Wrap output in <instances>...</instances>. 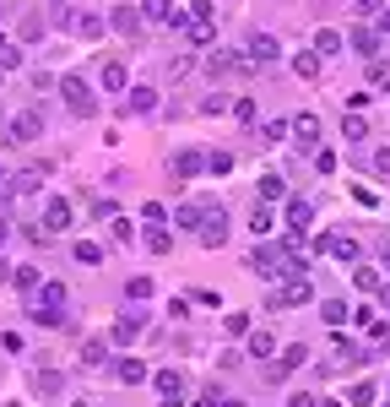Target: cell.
Returning a JSON list of instances; mask_svg holds the SVG:
<instances>
[{"mask_svg": "<svg viewBox=\"0 0 390 407\" xmlns=\"http://www.w3.org/2000/svg\"><path fill=\"white\" fill-rule=\"evenodd\" d=\"M195 228H201L206 250H223V244H228V212H223V206H201V223H195Z\"/></svg>", "mask_w": 390, "mask_h": 407, "instance_id": "cell-1", "label": "cell"}, {"mask_svg": "<svg viewBox=\"0 0 390 407\" xmlns=\"http://www.w3.org/2000/svg\"><path fill=\"white\" fill-rule=\"evenodd\" d=\"M60 98L71 103V114H76V120H87V114L98 109V103H92V87H87L82 76H60Z\"/></svg>", "mask_w": 390, "mask_h": 407, "instance_id": "cell-2", "label": "cell"}, {"mask_svg": "<svg viewBox=\"0 0 390 407\" xmlns=\"http://www.w3.org/2000/svg\"><path fill=\"white\" fill-rule=\"evenodd\" d=\"M277 60H282V44L271 39V33H255V39H249V60H244V65H255V71H271Z\"/></svg>", "mask_w": 390, "mask_h": 407, "instance_id": "cell-3", "label": "cell"}, {"mask_svg": "<svg viewBox=\"0 0 390 407\" xmlns=\"http://www.w3.org/2000/svg\"><path fill=\"white\" fill-rule=\"evenodd\" d=\"M201 71L211 81H223V76H233V71H244V55H233V49H211V55L201 60Z\"/></svg>", "mask_w": 390, "mask_h": 407, "instance_id": "cell-4", "label": "cell"}, {"mask_svg": "<svg viewBox=\"0 0 390 407\" xmlns=\"http://www.w3.org/2000/svg\"><path fill=\"white\" fill-rule=\"evenodd\" d=\"M65 299H71V288H65L60 277H43V283H39V305H33V309H55V315H60Z\"/></svg>", "mask_w": 390, "mask_h": 407, "instance_id": "cell-5", "label": "cell"}, {"mask_svg": "<svg viewBox=\"0 0 390 407\" xmlns=\"http://www.w3.org/2000/svg\"><path fill=\"white\" fill-rule=\"evenodd\" d=\"M39 136H43V114L39 109H22L11 120V142H39Z\"/></svg>", "mask_w": 390, "mask_h": 407, "instance_id": "cell-6", "label": "cell"}, {"mask_svg": "<svg viewBox=\"0 0 390 407\" xmlns=\"http://www.w3.org/2000/svg\"><path fill=\"white\" fill-rule=\"evenodd\" d=\"M309 299H314V288H309V277H293V283L288 288H277V293H271V305H277V309H282V305H309Z\"/></svg>", "mask_w": 390, "mask_h": 407, "instance_id": "cell-7", "label": "cell"}, {"mask_svg": "<svg viewBox=\"0 0 390 407\" xmlns=\"http://www.w3.org/2000/svg\"><path fill=\"white\" fill-rule=\"evenodd\" d=\"M65 228H71V201H65V196H55V201L43 206V234L55 239V234H65Z\"/></svg>", "mask_w": 390, "mask_h": 407, "instance_id": "cell-8", "label": "cell"}, {"mask_svg": "<svg viewBox=\"0 0 390 407\" xmlns=\"http://www.w3.org/2000/svg\"><path fill=\"white\" fill-rule=\"evenodd\" d=\"M314 250H320V255H336V261H358V239H352V234H326Z\"/></svg>", "mask_w": 390, "mask_h": 407, "instance_id": "cell-9", "label": "cell"}, {"mask_svg": "<svg viewBox=\"0 0 390 407\" xmlns=\"http://www.w3.org/2000/svg\"><path fill=\"white\" fill-rule=\"evenodd\" d=\"M304 359H309V347H304V342H288V353H282V364H271V369H266V380L277 386L282 375H293V369H304Z\"/></svg>", "mask_w": 390, "mask_h": 407, "instance_id": "cell-10", "label": "cell"}, {"mask_svg": "<svg viewBox=\"0 0 390 407\" xmlns=\"http://www.w3.org/2000/svg\"><path fill=\"white\" fill-rule=\"evenodd\" d=\"M141 331H146V315H136V309H130V315H120V321H114V347H130Z\"/></svg>", "mask_w": 390, "mask_h": 407, "instance_id": "cell-11", "label": "cell"}, {"mask_svg": "<svg viewBox=\"0 0 390 407\" xmlns=\"http://www.w3.org/2000/svg\"><path fill=\"white\" fill-rule=\"evenodd\" d=\"M141 17H152L158 27H185V17L174 11V0H146V6H141Z\"/></svg>", "mask_w": 390, "mask_h": 407, "instance_id": "cell-12", "label": "cell"}, {"mask_svg": "<svg viewBox=\"0 0 390 407\" xmlns=\"http://www.w3.org/2000/svg\"><path fill=\"white\" fill-rule=\"evenodd\" d=\"M125 109H130V114H152V109H158V87H130Z\"/></svg>", "mask_w": 390, "mask_h": 407, "instance_id": "cell-13", "label": "cell"}, {"mask_svg": "<svg viewBox=\"0 0 390 407\" xmlns=\"http://www.w3.org/2000/svg\"><path fill=\"white\" fill-rule=\"evenodd\" d=\"M309 223H314V206L309 201H288V234H309Z\"/></svg>", "mask_w": 390, "mask_h": 407, "instance_id": "cell-14", "label": "cell"}, {"mask_svg": "<svg viewBox=\"0 0 390 407\" xmlns=\"http://www.w3.org/2000/svg\"><path fill=\"white\" fill-rule=\"evenodd\" d=\"M288 136H298V142L314 147V142H320V114H298V120L288 125Z\"/></svg>", "mask_w": 390, "mask_h": 407, "instance_id": "cell-15", "label": "cell"}, {"mask_svg": "<svg viewBox=\"0 0 390 407\" xmlns=\"http://www.w3.org/2000/svg\"><path fill=\"white\" fill-rule=\"evenodd\" d=\"M185 27H190V44H195V49H206V44L217 39V22H211V17H190Z\"/></svg>", "mask_w": 390, "mask_h": 407, "instance_id": "cell-16", "label": "cell"}, {"mask_svg": "<svg viewBox=\"0 0 390 407\" xmlns=\"http://www.w3.org/2000/svg\"><path fill=\"white\" fill-rule=\"evenodd\" d=\"M201 168H206V152H201V147H185V152L174 158V174H185V180H190V174H201Z\"/></svg>", "mask_w": 390, "mask_h": 407, "instance_id": "cell-17", "label": "cell"}, {"mask_svg": "<svg viewBox=\"0 0 390 407\" xmlns=\"http://www.w3.org/2000/svg\"><path fill=\"white\" fill-rule=\"evenodd\" d=\"M11 283L22 288V299H33V293H39V283H43V272H39V266H17V272H11Z\"/></svg>", "mask_w": 390, "mask_h": 407, "instance_id": "cell-18", "label": "cell"}, {"mask_svg": "<svg viewBox=\"0 0 390 407\" xmlns=\"http://www.w3.org/2000/svg\"><path fill=\"white\" fill-rule=\"evenodd\" d=\"M244 347H249V359H271V353H277V337H271V331H249Z\"/></svg>", "mask_w": 390, "mask_h": 407, "instance_id": "cell-19", "label": "cell"}, {"mask_svg": "<svg viewBox=\"0 0 390 407\" xmlns=\"http://www.w3.org/2000/svg\"><path fill=\"white\" fill-rule=\"evenodd\" d=\"M114 27H120L125 39H136V33H141V11H136V6H120V11H114Z\"/></svg>", "mask_w": 390, "mask_h": 407, "instance_id": "cell-20", "label": "cell"}, {"mask_svg": "<svg viewBox=\"0 0 390 407\" xmlns=\"http://www.w3.org/2000/svg\"><path fill=\"white\" fill-rule=\"evenodd\" d=\"M103 364H109V342H98V337L82 342V369H103Z\"/></svg>", "mask_w": 390, "mask_h": 407, "instance_id": "cell-21", "label": "cell"}, {"mask_svg": "<svg viewBox=\"0 0 390 407\" xmlns=\"http://www.w3.org/2000/svg\"><path fill=\"white\" fill-rule=\"evenodd\" d=\"M352 49H358V55H379V33H374V27H352Z\"/></svg>", "mask_w": 390, "mask_h": 407, "instance_id": "cell-22", "label": "cell"}, {"mask_svg": "<svg viewBox=\"0 0 390 407\" xmlns=\"http://www.w3.org/2000/svg\"><path fill=\"white\" fill-rule=\"evenodd\" d=\"M320 65H326V60H320L314 49H304V55H293V71H298L304 81H314V76H320Z\"/></svg>", "mask_w": 390, "mask_h": 407, "instance_id": "cell-23", "label": "cell"}, {"mask_svg": "<svg viewBox=\"0 0 390 407\" xmlns=\"http://www.w3.org/2000/svg\"><path fill=\"white\" fill-rule=\"evenodd\" d=\"M336 49H342V33H336V27H320V33H314V55L326 60V55H336Z\"/></svg>", "mask_w": 390, "mask_h": 407, "instance_id": "cell-24", "label": "cell"}, {"mask_svg": "<svg viewBox=\"0 0 390 407\" xmlns=\"http://www.w3.org/2000/svg\"><path fill=\"white\" fill-rule=\"evenodd\" d=\"M260 201H288V180L282 174H266L260 180Z\"/></svg>", "mask_w": 390, "mask_h": 407, "instance_id": "cell-25", "label": "cell"}, {"mask_svg": "<svg viewBox=\"0 0 390 407\" xmlns=\"http://www.w3.org/2000/svg\"><path fill=\"white\" fill-rule=\"evenodd\" d=\"M185 391V375L179 369H158V396H179Z\"/></svg>", "mask_w": 390, "mask_h": 407, "instance_id": "cell-26", "label": "cell"}, {"mask_svg": "<svg viewBox=\"0 0 390 407\" xmlns=\"http://www.w3.org/2000/svg\"><path fill=\"white\" fill-rule=\"evenodd\" d=\"M146 250H152V255H168V250H174V239L163 234V223H146Z\"/></svg>", "mask_w": 390, "mask_h": 407, "instance_id": "cell-27", "label": "cell"}, {"mask_svg": "<svg viewBox=\"0 0 390 407\" xmlns=\"http://www.w3.org/2000/svg\"><path fill=\"white\" fill-rule=\"evenodd\" d=\"M120 380L125 386H146V364L141 359H120Z\"/></svg>", "mask_w": 390, "mask_h": 407, "instance_id": "cell-28", "label": "cell"}, {"mask_svg": "<svg viewBox=\"0 0 390 407\" xmlns=\"http://www.w3.org/2000/svg\"><path fill=\"white\" fill-rule=\"evenodd\" d=\"M98 81H103V87H109V93H120V87H125V65H120V60H103Z\"/></svg>", "mask_w": 390, "mask_h": 407, "instance_id": "cell-29", "label": "cell"}, {"mask_svg": "<svg viewBox=\"0 0 390 407\" xmlns=\"http://www.w3.org/2000/svg\"><path fill=\"white\" fill-rule=\"evenodd\" d=\"M342 136H347V142H363V136H369V120H363V114H347V120H342Z\"/></svg>", "mask_w": 390, "mask_h": 407, "instance_id": "cell-30", "label": "cell"}, {"mask_svg": "<svg viewBox=\"0 0 390 407\" xmlns=\"http://www.w3.org/2000/svg\"><path fill=\"white\" fill-rule=\"evenodd\" d=\"M228 114H233L239 125H255V98H233V103H228Z\"/></svg>", "mask_w": 390, "mask_h": 407, "instance_id": "cell-31", "label": "cell"}, {"mask_svg": "<svg viewBox=\"0 0 390 407\" xmlns=\"http://www.w3.org/2000/svg\"><path fill=\"white\" fill-rule=\"evenodd\" d=\"M320 321H326V326H342V321H347V305H342V299H326V305H320Z\"/></svg>", "mask_w": 390, "mask_h": 407, "instance_id": "cell-32", "label": "cell"}, {"mask_svg": "<svg viewBox=\"0 0 390 407\" xmlns=\"http://www.w3.org/2000/svg\"><path fill=\"white\" fill-rule=\"evenodd\" d=\"M352 283H358V288H379V272L363 266V261H352Z\"/></svg>", "mask_w": 390, "mask_h": 407, "instance_id": "cell-33", "label": "cell"}, {"mask_svg": "<svg viewBox=\"0 0 390 407\" xmlns=\"http://www.w3.org/2000/svg\"><path fill=\"white\" fill-rule=\"evenodd\" d=\"M76 33H82V39H103L109 22H103V17H82V22H76Z\"/></svg>", "mask_w": 390, "mask_h": 407, "instance_id": "cell-34", "label": "cell"}, {"mask_svg": "<svg viewBox=\"0 0 390 407\" xmlns=\"http://www.w3.org/2000/svg\"><path fill=\"white\" fill-rule=\"evenodd\" d=\"M125 293H130L136 305H141V299H152V277H130V283H125Z\"/></svg>", "mask_w": 390, "mask_h": 407, "instance_id": "cell-35", "label": "cell"}, {"mask_svg": "<svg viewBox=\"0 0 390 407\" xmlns=\"http://www.w3.org/2000/svg\"><path fill=\"white\" fill-rule=\"evenodd\" d=\"M174 223H179V228H195V223H201V206H195V201H185L179 212H174Z\"/></svg>", "mask_w": 390, "mask_h": 407, "instance_id": "cell-36", "label": "cell"}, {"mask_svg": "<svg viewBox=\"0 0 390 407\" xmlns=\"http://www.w3.org/2000/svg\"><path fill=\"white\" fill-rule=\"evenodd\" d=\"M76 261H82V266H98V261H103V250H98L92 239H82V244H76Z\"/></svg>", "mask_w": 390, "mask_h": 407, "instance_id": "cell-37", "label": "cell"}, {"mask_svg": "<svg viewBox=\"0 0 390 407\" xmlns=\"http://www.w3.org/2000/svg\"><path fill=\"white\" fill-rule=\"evenodd\" d=\"M39 391L55 396V391H60V369H39Z\"/></svg>", "mask_w": 390, "mask_h": 407, "instance_id": "cell-38", "label": "cell"}, {"mask_svg": "<svg viewBox=\"0 0 390 407\" xmlns=\"http://www.w3.org/2000/svg\"><path fill=\"white\" fill-rule=\"evenodd\" d=\"M374 402V380H358V386H352V407H369Z\"/></svg>", "mask_w": 390, "mask_h": 407, "instance_id": "cell-39", "label": "cell"}, {"mask_svg": "<svg viewBox=\"0 0 390 407\" xmlns=\"http://www.w3.org/2000/svg\"><path fill=\"white\" fill-rule=\"evenodd\" d=\"M11 65H22V49L17 44H0V71H11Z\"/></svg>", "mask_w": 390, "mask_h": 407, "instance_id": "cell-40", "label": "cell"}, {"mask_svg": "<svg viewBox=\"0 0 390 407\" xmlns=\"http://www.w3.org/2000/svg\"><path fill=\"white\" fill-rule=\"evenodd\" d=\"M249 228H255V234H271V212H266V206H255V212H249Z\"/></svg>", "mask_w": 390, "mask_h": 407, "instance_id": "cell-41", "label": "cell"}, {"mask_svg": "<svg viewBox=\"0 0 390 407\" xmlns=\"http://www.w3.org/2000/svg\"><path fill=\"white\" fill-rule=\"evenodd\" d=\"M206 168H211V174H228V168H233V152H211V158H206Z\"/></svg>", "mask_w": 390, "mask_h": 407, "instance_id": "cell-42", "label": "cell"}, {"mask_svg": "<svg viewBox=\"0 0 390 407\" xmlns=\"http://www.w3.org/2000/svg\"><path fill=\"white\" fill-rule=\"evenodd\" d=\"M22 39H27V44L43 39V22H39V17H22Z\"/></svg>", "mask_w": 390, "mask_h": 407, "instance_id": "cell-43", "label": "cell"}, {"mask_svg": "<svg viewBox=\"0 0 390 407\" xmlns=\"http://www.w3.org/2000/svg\"><path fill=\"white\" fill-rule=\"evenodd\" d=\"M141 218H146V223H168V212H163V201H146V206H141Z\"/></svg>", "mask_w": 390, "mask_h": 407, "instance_id": "cell-44", "label": "cell"}, {"mask_svg": "<svg viewBox=\"0 0 390 407\" xmlns=\"http://www.w3.org/2000/svg\"><path fill=\"white\" fill-rule=\"evenodd\" d=\"M228 103H233V98H223V93H211V98H206L201 109H206V114H228Z\"/></svg>", "mask_w": 390, "mask_h": 407, "instance_id": "cell-45", "label": "cell"}, {"mask_svg": "<svg viewBox=\"0 0 390 407\" xmlns=\"http://www.w3.org/2000/svg\"><path fill=\"white\" fill-rule=\"evenodd\" d=\"M374 174H390V147H374Z\"/></svg>", "mask_w": 390, "mask_h": 407, "instance_id": "cell-46", "label": "cell"}, {"mask_svg": "<svg viewBox=\"0 0 390 407\" xmlns=\"http://www.w3.org/2000/svg\"><path fill=\"white\" fill-rule=\"evenodd\" d=\"M358 11H363V17H379V11H385V0H358Z\"/></svg>", "mask_w": 390, "mask_h": 407, "instance_id": "cell-47", "label": "cell"}, {"mask_svg": "<svg viewBox=\"0 0 390 407\" xmlns=\"http://www.w3.org/2000/svg\"><path fill=\"white\" fill-rule=\"evenodd\" d=\"M288 407H320V396H309V391H298V396H293Z\"/></svg>", "mask_w": 390, "mask_h": 407, "instance_id": "cell-48", "label": "cell"}, {"mask_svg": "<svg viewBox=\"0 0 390 407\" xmlns=\"http://www.w3.org/2000/svg\"><path fill=\"white\" fill-rule=\"evenodd\" d=\"M11 196H17V190H11V180H0V206L11 201Z\"/></svg>", "mask_w": 390, "mask_h": 407, "instance_id": "cell-49", "label": "cell"}, {"mask_svg": "<svg viewBox=\"0 0 390 407\" xmlns=\"http://www.w3.org/2000/svg\"><path fill=\"white\" fill-rule=\"evenodd\" d=\"M374 293H379V305L390 309V283H379V288H374Z\"/></svg>", "mask_w": 390, "mask_h": 407, "instance_id": "cell-50", "label": "cell"}, {"mask_svg": "<svg viewBox=\"0 0 390 407\" xmlns=\"http://www.w3.org/2000/svg\"><path fill=\"white\" fill-rule=\"evenodd\" d=\"M6 239H11V223H6V218H0V244H6Z\"/></svg>", "mask_w": 390, "mask_h": 407, "instance_id": "cell-51", "label": "cell"}, {"mask_svg": "<svg viewBox=\"0 0 390 407\" xmlns=\"http://www.w3.org/2000/svg\"><path fill=\"white\" fill-rule=\"evenodd\" d=\"M379 27H385V33H390V6H385V11H379Z\"/></svg>", "mask_w": 390, "mask_h": 407, "instance_id": "cell-52", "label": "cell"}, {"mask_svg": "<svg viewBox=\"0 0 390 407\" xmlns=\"http://www.w3.org/2000/svg\"><path fill=\"white\" fill-rule=\"evenodd\" d=\"M158 407H185V402H179V396H163V402H158Z\"/></svg>", "mask_w": 390, "mask_h": 407, "instance_id": "cell-53", "label": "cell"}, {"mask_svg": "<svg viewBox=\"0 0 390 407\" xmlns=\"http://www.w3.org/2000/svg\"><path fill=\"white\" fill-rule=\"evenodd\" d=\"M0 283H11V266H6V261H0Z\"/></svg>", "mask_w": 390, "mask_h": 407, "instance_id": "cell-54", "label": "cell"}, {"mask_svg": "<svg viewBox=\"0 0 390 407\" xmlns=\"http://www.w3.org/2000/svg\"><path fill=\"white\" fill-rule=\"evenodd\" d=\"M379 353H390V331H385V337H379Z\"/></svg>", "mask_w": 390, "mask_h": 407, "instance_id": "cell-55", "label": "cell"}, {"mask_svg": "<svg viewBox=\"0 0 390 407\" xmlns=\"http://www.w3.org/2000/svg\"><path fill=\"white\" fill-rule=\"evenodd\" d=\"M320 407H347V402H336V396H330V402H320Z\"/></svg>", "mask_w": 390, "mask_h": 407, "instance_id": "cell-56", "label": "cell"}, {"mask_svg": "<svg viewBox=\"0 0 390 407\" xmlns=\"http://www.w3.org/2000/svg\"><path fill=\"white\" fill-rule=\"evenodd\" d=\"M217 407H244V402H217Z\"/></svg>", "mask_w": 390, "mask_h": 407, "instance_id": "cell-57", "label": "cell"}, {"mask_svg": "<svg viewBox=\"0 0 390 407\" xmlns=\"http://www.w3.org/2000/svg\"><path fill=\"white\" fill-rule=\"evenodd\" d=\"M71 407H92V402H71Z\"/></svg>", "mask_w": 390, "mask_h": 407, "instance_id": "cell-58", "label": "cell"}, {"mask_svg": "<svg viewBox=\"0 0 390 407\" xmlns=\"http://www.w3.org/2000/svg\"><path fill=\"white\" fill-rule=\"evenodd\" d=\"M385 272H390V250H385Z\"/></svg>", "mask_w": 390, "mask_h": 407, "instance_id": "cell-59", "label": "cell"}, {"mask_svg": "<svg viewBox=\"0 0 390 407\" xmlns=\"http://www.w3.org/2000/svg\"><path fill=\"white\" fill-rule=\"evenodd\" d=\"M385 396H390V380H385Z\"/></svg>", "mask_w": 390, "mask_h": 407, "instance_id": "cell-60", "label": "cell"}, {"mask_svg": "<svg viewBox=\"0 0 390 407\" xmlns=\"http://www.w3.org/2000/svg\"><path fill=\"white\" fill-rule=\"evenodd\" d=\"M0 76H6V71H0Z\"/></svg>", "mask_w": 390, "mask_h": 407, "instance_id": "cell-61", "label": "cell"}, {"mask_svg": "<svg viewBox=\"0 0 390 407\" xmlns=\"http://www.w3.org/2000/svg\"><path fill=\"white\" fill-rule=\"evenodd\" d=\"M0 44H6V39H0Z\"/></svg>", "mask_w": 390, "mask_h": 407, "instance_id": "cell-62", "label": "cell"}]
</instances>
